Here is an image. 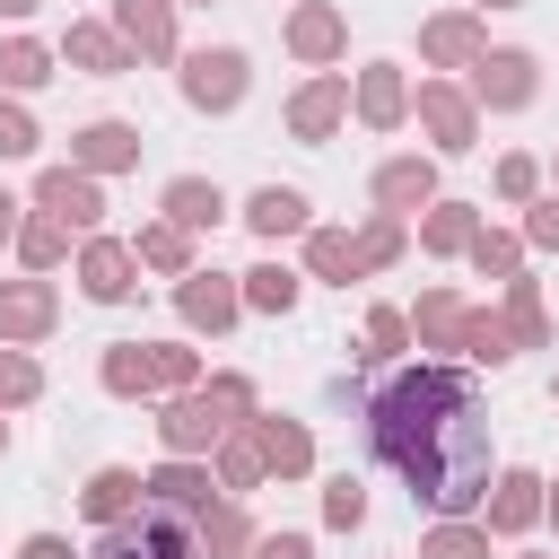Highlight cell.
Listing matches in <instances>:
<instances>
[{"instance_id":"obj_16","label":"cell","mask_w":559,"mask_h":559,"mask_svg":"<svg viewBox=\"0 0 559 559\" xmlns=\"http://www.w3.org/2000/svg\"><path fill=\"white\" fill-rule=\"evenodd\" d=\"M140 489H148L157 507H183V515H210V472H201V454H166L157 472H140Z\"/></svg>"},{"instance_id":"obj_11","label":"cell","mask_w":559,"mask_h":559,"mask_svg":"<svg viewBox=\"0 0 559 559\" xmlns=\"http://www.w3.org/2000/svg\"><path fill=\"white\" fill-rule=\"evenodd\" d=\"M253 454H262V472H280V480L314 472V437H306V419H288V411H253Z\"/></svg>"},{"instance_id":"obj_54","label":"cell","mask_w":559,"mask_h":559,"mask_svg":"<svg viewBox=\"0 0 559 559\" xmlns=\"http://www.w3.org/2000/svg\"><path fill=\"white\" fill-rule=\"evenodd\" d=\"M550 393H559V384H550Z\"/></svg>"},{"instance_id":"obj_1","label":"cell","mask_w":559,"mask_h":559,"mask_svg":"<svg viewBox=\"0 0 559 559\" xmlns=\"http://www.w3.org/2000/svg\"><path fill=\"white\" fill-rule=\"evenodd\" d=\"M367 445L445 524L489 498V402L463 367H402L367 393Z\"/></svg>"},{"instance_id":"obj_46","label":"cell","mask_w":559,"mask_h":559,"mask_svg":"<svg viewBox=\"0 0 559 559\" xmlns=\"http://www.w3.org/2000/svg\"><path fill=\"white\" fill-rule=\"evenodd\" d=\"M524 236H533L542 253H559V201H533V218H524Z\"/></svg>"},{"instance_id":"obj_17","label":"cell","mask_w":559,"mask_h":559,"mask_svg":"<svg viewBox=\"0 0 559 559\" xmlns=\"http://www.w3.org/2000/svg\"><path fill=\"white\" fill-rule=\"evenodd\" d=\"M480 507H489L480 533H533V515H542V472H498Z\"/></svg>"},{"instance_id":"obj_23","label":"cell","mask_w":559,"mask_h":559,"mask_svg":"<svg viewBox=\"0 0 559 559\" xmlns=\"http://www.w3.org/2000/svg\"><path fill=\"white\" fill-rule=\"evenodd\" d=\"M61 61H79L87 79H122V70H131V44H122L114 26H70V35H61Z\"/></svg>"},{"instance_id":"obj_25","label":"cell","mask_w":559,"mask_h":559,"mask_svg":"<svg viewBox=\"0 0 559 559\" xmlns=\"http://www.w3.org/2000/svg\"><path fill=\"white\" fill-rule=\"evenodd\" d=\"M166 218L192 236V227H218V218H227V201H218V183H201V175H175V183H166Z\"/></svg>"},{"instance_id":"obj_36","label":"cell","mask_w":559,"mask_h":559,"mask_svg":"<svg viewBox=\"0 0 559 559\" xmlns=\"http://www.w3.org/2000/svg\"><path fill=\"white\" fill-rule=\"evenodd\" d=\"M236 550H253V524L236 507H210L201 515V559H236Z\"/></svg>"},{"instance_id":"obj_21","label":"cell","mask_w":559,"mask_h":559,"mask_svg":"<svg viewBox=\"0 0 559 559\" xmlns=\"http://www.w3.org/2000/svg\"><path fill=\"white\" fill-rule=\"evenodd\" d=\"M341 44H349L341 9H323V0L288 9V52H297V61H341Z\"/></svg>"},{"instance_id":"obj_52","label":"cell","mask_w":559,"mask_h":559,"mask_svg":"<svg viewBox=\"0 0 559 559\" xmlns=\"http://www.w3.org/2000/svg\"><path fill=\"white\" fill-rule=\"evenodd\" d=\"M480 9H524V0H480Z\"/></svg>"},{"instance_id":"obj_39","label":"cell","mask_w":559,"mask_h":559,"mask_svg":"<svg viewBox=\"0 0 559 559\" xmlns=\"http://www.w3.org/2000/svg\"><path fill=\"white\" fill-rule=\"evenodd\" d=\"M323 524H332V533H358V524H367V489H358L349 472L323 489Z\"/></svg>"},{"instance_id":"obj_40","label":"cell","mask_w":559,"mask_h":559,"mask_svg":"<svg viewBox=\"0 0 559 559\" xmlns=\"http://www.w3.org/2000/svg\"><path fill=\"white\" fill-rule=\"evenodd\" d=\"M35 393H44V367H35L26 349L0 341V402H35Z\"/></svg>"},{"instance_id":"obj_29","label":"cell","mask_w":559,"mask_h":559,"mask_svg":"<svg viewBox=\"0 0 559 559\" xmlns=\"http://www.w3.org/2000/svg\"><path fill=\"white\" fill-rule=\"evenodd\" d=\"M131 253H140L148 271H175V280L192 271V236H183L175 218H157V227H140V245H131Z\"/></svg>"},{"instance_id":"obj_30","label":"cell","mask_w":559,"mask_h":559,"mask_svg":"<svg viewBox=\"0 0 559 559\" xmlns=\"http://www.w3.org/2000/svg\"><path fill=\"white\" fill-rule=\"evenodd\" d=\"M236 297H245L253 314H288V306H297V271H280V262H253Z\"/></svg>"},{"instance_id":"obj_24","label":"cell","mask_w":559,"mask_h":559,"mask_svg":"<svg viewBox=\"0 0 559 559\" xmlns=\"http://www.w3.org/2000/svg\"><path fill=\"white\" fill-rule=\"evenodd\" d=\"M105 393H122V402L131 393H166L157 384V341H114L105 349Z\"/></svg>"},{"instance_id":"obj_18","label":"cell","mask_w":559,"mask_h":559,"mask_svg":"<svg viewBox=\"0 0 559 559\" xmlns=\"http://www.w3.org/2000/svg\"><path fill=\"white\" fill-rule=\"evenodd\" d=\"M70 166H79V175H114V166H140V131H131V122H87V131L70 140Z\"/></svg>"},{"instance_id":"obj_44","label":"cell","mask_w":559,"mask_h":559,"mask_svg":"<svg viewBox=\"0 0 559 559\" xmlns=\"http://www.w3.org/2000/svg\"><path fill=\"white\" fill-rule=\"evenodd\" d=\"M0 157H35V122H26V105H9V96H0Z\"/></svg>"},{"instance_id":"obj_27","label":"cell","mask_w":559,"mask_h":559,"mask_svg":"<svg viewBox=\"0 0 559 559\" xmlns=\"http://www.w3.org/2000/svg\"><path fill=\"white\" fill-rule=\"evenodd\" d=\"M463 314H472V306H463L454 288H428V297H419V314H411L419 349H454V341H463Z\"/></svg>"},{"instance_id":"obj_34","label":"cell","mask_w":559,"mask_h":559,"mask_svg":"<svg viewBox=\"0 0 559 559\" xmlns=\"http://www.w3.org/2000/svg\"><path fill=\"white\" fill-rule=\"evenodd\" d=\"M463 358H480V367H507L515 358V341H507V323L498 314H463V341H454Z\"/></svg>"},{"instance_id":"obj_22","label":"cell","mask_w":559,"mask_h":559,"mask_svg":"<svg viewBox=\"0 0 559 559\" xmlns=\"http://www.w3.org/2000/svg\"><path fill=\"white\" fill-rule=\"evenodd\" d=\"M245 227L280 245V236H306L314 218H306V192H297V183H262V192L245 201Z\"/></svg>"},{"instance_id":"obj_41","label":"cell","mask_w":559,"mask_h":559,"mask_svg":"<svg viewBox=\"0 0 559 559\" xmlns=\"http://www.w3.org/2000/svg\"><path fill=\"white\" fill-rule=\"evenodd\" d=\"M402 341H411V314H393V306H376V314H367V349H358V358H393Z\"/></svg>"},{"instance_id":"obj_19","label":"cell","mask_w":559,"mask_h":559,"mask_svg":"<svg viewBox=\"0 0 559 559\" xmlns=\"http://www.w3.org/2000/svg\"><path fill=\"white\" fill-rule=\"evenodd\" d=\"M376 201H384V218L428 210V201H437V166H428V157H393V166H376Z\"/></svg>"},{"instance_id":"obj_8","label":"cell","mask_w":559,"mask_h":559,"mask_svg":"<svg viewBox=\"0 0 559 559\" xmlns=\"http://www.w3.org/2000/svg\"><path fill=\"white\" fill-rule=\"evenodd\" d=\"M52 323H61V297H52V280H0V341H9V349L44 341Z\"/></svg>"},{"instance_id":"obj_14","label":"cell","mask_w":559,"mask_h":559,"mask_svg":"<svg viewBox=\"0 0 559 559\" xmlns=\"http://www.w3.org/2000/svg\"><path fill=\"white\" fill-rule=\"evenodd\" d=\"M419 52H428L437 70H472V61L489 52V35H480V17H472V9H445V17H428V26H419Z\"/></svg>"},{"instance_id":"obj_53","label":"cell","mask_w":559,"mask_h":559,"mask_svg":"<svg viewBox=\"0 0 559 559\" xmlns=\"http://www.w3.org/2000/svg\"><path fill=\"white\" fill-rule=\"evenodd\" d=\"M0 445H9V419H0Z\"/></svg>"},{"instance_id":"obj_12","label":"cell","mask_w":559,"mask_h":559,"mask_svg":"<svg viewBox=\"0 0 559 559\" xmlns=\"http://www.w3.org/2000/svg\"><path fill=\"white\" fill-rule=\"evenodd\" d=\"M175 306H183V323H192V332H227V323L245 314V297H236V280H227V271H183Z\"/></svg>"},{"instance_id":"obj_31","label":"cell","mask_w":559,"mask_h":559,"mask_svg":"<svg viewBox=\"0 0 559 559\" xmlns=\"http://www.w3.org/2000/svg\"><path fill=\"white\" fill-rule=\"evenodd\" d=\"M44 79H52V44L9 35V44H0V87H44Z\"/></svg>"},{"instance_id":"obj_51","label":"cell","mask_w":559,"mask_h":559,"mask_svg":"<svg viewBox=\"0 0 559 559\" xmlns=\"http://www.w3.org/2000/svg\"><path fill=\"white\" fill-rule=\"evenodd\" d=\"M542 489H550V480H542ZM542 507H550V515H559V489H550V498H542Z\"/></svg>"},{"instance_id":"obj_13","label":"cell","mask_w":559,"mask_h":559,"mask_svg":"<svg viewBox=\"0 0 559 559\" xmlns=\"http://www.w3.org/2000/svg\"><path fill=\"white\" fill-rule=\"evenodd\" d=\"M114 35L131 44V61H175V0H114Z\"/></svg>"},{"instance_id":"obj_33","label":"cell","mask_w":559,"mask_h":559,"mask_svg":"<svg viewBox=\"0 0 559 559\" xmlns=\"http://www.w3.org/2000/svg\"><path fill=\"white\" fill-rule=\"evenodd\" d=\"M61 245H70V227H61V218H17V262H26V271H52V262H61Z\"/></svg>"},{"instance_id":"obj_2","label":"cell","mask_w":559,"mask_h":559,"mask_svg":"<svg viewBox=\"0 0 559 559\" xmlns=\"http://www.w3.org/2000/svg\"><path fill=\"white\" fill-rule=\"evenodd\" d=\"M236 419H253V384L245 376H210L201 393H175L157 411V437H166V454H210Z\"/></svg>"},{"instance_id":"obj_9","label":"cell","mask_w":559,"mask_h":559,"mask_svg":"<svg viewBox=\"0 0 559 559\" xmlns=\"http://www.w3.org/2000/svg\"><path fill=\"white\" fill-rule=\"evenodd\" d=\"M341 114H349V79H341V70H323V79H306V87L288 96V131H297L306 148H323V140L341 131Z\"/></svg>"},{"instance_id":"obj_3","label":"cell","mask_w":559,"mask_h":559,"mask_svg":"<svg viewBox=\"0 0 559 559\" xmlns=\"http://www.w3.org/2000/svg\"><path fill=\"white\" fill-rule=\"evenodd\" d=\"M96 559H201V524H192L183 507L140 498L122 524H105V533H96Z\"/></svg>"},{"instance_id":"obj_32","label":"cell","mask_w":559,"mask_h":559,"mask_svg":"<svg viewBox=\"0 0 559 559\" xmlns=\"http://www.w3.org/2000/svg\"><path fill=\"white\" fill-rule=\"evenodd\" d=\"M507 341H515V349H542V341H550V323H542V297H533V280H507Z\"/></svg>"},{"instance_id":"obj_49","label":"cell","mask_w":559,"mask_h":559,"mask_svg":"<svg viewBox=\"0 0 559 559\" xmlns=\"http://www.w3.org/2000/svg\"><path fill=\"white\" fill-rule=\"evenodd\" d=\"M9 236H17V201L0 192V245H9Z\"/></svg>"},{"instance_id":"obj_43","label":"cell","mask_w":559,"mask_h":559,"mask_svg":"<svg viewBox=\"0 0 559 559\" xmlns=\"http://www.w3.org/2000/svg\"><path fill=\"white\" fill-rule=\"evenodd\" d=\"M393 253H402V218H376V227L358 236V271H384Z\"/></svg>"},{"instance_id":"obj_10","label":"cell","mask_w":559,"mask_h":559,"mask_svg":"<svg viewBox=\"0 0 559 559\" xmlns=\"http://www.w3.org/2000/svg\"><path fill=\"white\" fill-rule=\"evenodd\" d=\"M131 280H140V253H131V245H114V236H87V245H79V288H87L96 306H122Z\"/></svg>"},{"instance_id":"obj_20","label":"cell","mask_w":559,"mask_h":559,"mask_svg":"<svg viewBox=\"0 0 559 559\" xmlns=\"http://www.w3.org/2000/svg\"><path fill=\"white\" fill-rule=\"evenodd\" d=\"M140 498H148V489H140V472H131V463H105V472H87V489H79V507H87V524H96V533H105V524H122Z\"/></svg>"},{"instance_id":"obj_4","label":"cell","mask_w":559,"mask_h":559,"mask_svg":"<svg viewBox=\"0 0 559 559\" xmlns=\"http://www.w3.org/2000/svg\"><path fill=\"white\" fill-rule=\"evenodd\" d=\"M245 87H253V61H245L236 44H210V52L183 61V105H192V114H236Z\"/></svg>"},{"instance_id":"obj_6","label":"cell","mask_w":559,"mask_h":559,"mask_svg":"<svg viewBox=\"0 0 559 559\" xmlns=\"http://www.w3.org/2000/svg\"><path fill=\"white\" fill-rule=\"evenodd\" d=\"M419 122H428V140H437L445 157H463L472 131H480V105H472L454 79H419Z\"/></svg>"},{"instance_id":"obj_38","label":"cell","mask_w":559,"mask_h":559,"mask_svg":"<svg viewBox=\"0 0 559 559\" xmlns=\"http://www.w3.org/2000/svg\"><path fill=\"white\" fill-rule=\"evenodd\" d=\"M472 262H480V280H524V245H515V236H489V227H480V236H472Z\"/></svg>"},{"instance_id":"obj_48","label":"cell","mask_w":559,"mask_h":559,"mask_svg":"<svg viewBox=\"0 0 559 559\" xmlns=\"http://www.w3.org/2000/svg\"><path fill=\"white\" fill-rule=\"evenodd\" d=\"M17 559H70V542H61V533H26V542H17Z\"/></svg>"},{"instance_id":"obj_15","label":"cell","mask_w":559,"mask_h":559,"mask_svg":"<svg viewBox=\"0 0 559 559\" xmlns=\"http://www.w3.org/2000/svg\"><path fill=\"white\" fill-rule=\"evenodd\" d=\"M349 105H358V122H367V131H393V122L411 114L402 61H367V70H358V87H349Z\"/></svg>"},{"instance_id":"obj_28","label":"cell","mask_w":559,"mask_h":559,"mask_svg":"<svg viewBox=\"0 0 559 559\" xmlns=\"http://www.w3.org/2000/svg\"><path fill=\"white\" fill-rule=\"evenodd\" d=\"M306 271L314 280H358V236H341V227H306Z\"/></svg>"},{"instance_id":"obj_5","label":"cell","mask_w":559,"mask_h":559,"mask_svg":"<svg viewBox=\"0 0 559 559\" xmlns=\"http://www.w3.org/2000/svg\"><path fill=\"white\" fill-rule=\"evenodd\" d=\"M533 96H542V79H533V52L498 44V52H480V61H472V105H489V114H524Z\"/></svg>"},{"instance_id":"obj_37","label":"cell","mask_w":559,"mask_h":559,"mask_svg":"<svg viewBox=\"0 0 559 559\" xmlns=\"http://www.w3.org/2000/svg\"><path fill=\"white\" fill-rule=\"evenodd\" d=\"M419 559H489V533H480V524H463V515H445V524L419 542Z\"/></svg>"},{"instance_id":"obj_42","label":"cell","mask_w":559,"mask_h":559,"mask_svg":"<svg viewBox=\"0 0 559 559\" xmlns=\"http://www.w3.org/2000/svg\"><path fill=\"white\" fill-rule=\"evenodd\" d=\"M157 384H166V393H192V384H201V358H192L183 341H157Z\"/></svg>"},{"instance_id":"obj_45","label":"cell","mask_w":559,"mask_h":559,"mask_svg":"<svg viewBox=\"0 0 559 559\" xmlns=\"http://www.w3.org/2000/svg\"><path fill=\"white\" fill-rule=\"evenodd\" d=\"M533 183H542L533 157H498V192H507V201H533Z\"/></svg>"},{"instance_id":"obj_50","label":"cell","mask_w":559,"mask_h":559,"mask_svg":"<svg viewBox=\"0 0 559 559\" xmlns=\"http://www.w3.org/2000/svg\"><path fill=\"white\" fill-rule=\"evenodd\" d=\"M26 9H35V0H0V17H26Z\"/></svg>"},{"instance_id":"obj_26","label":"cell","mask_w":559,"mask_h":559,"mask_svg":"<svg viewBox=\"0 0 559 559\" xmlns=\"http://www.w3.org/2000/svg\"><path fill=\"white\" fill-rule=\"evenodd\" d=\"M472 236H480L472 201H428V218H419V245L428 253H472Z\"/></svg>"},{"instance_id":"obj_35","label":"cell","mask_w":559,"mask_h":559,"mask_svg":"<svg viewBox=\"0 0 559 559\" xmlns=\"http://www.w3.org/2000/svg\"><path fill=\"white\" fill-rule=\"evenodd\" d=\"M253 480H262L253 428H227V437H218V489H253Z\"/></svg>"},{"instance_id":"obj_7","label":"cell","mask_w":559,"mask_h":559,"mask_svg":"<svg viewBox=\"0 0 559 559\" xmlns=\"http://www.w3.org/2000/svg\"><path fill=\"white\" fill-rule=\"evenodd\" d=\"M35 210L61 218V227H96V218H105V183L79 175V166H44V175H35Z\"/></svg>"},{"instance_id":"obj_47","label":"cell","mask_w":559,"mask_h":559,"mask_svg":"<svg viewBox=\"0 0 559 559\" xmlns=\"http://www.w3.org/2000/svg\"><path fill=\"white\" fill-rule=\"evenodd\" d=\"M253 559H314V542H306V533H262Z\"/></svg>"}]
</instances>
